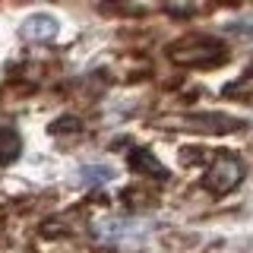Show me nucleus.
<instances>
[{"label": "nucleus", "mask_w": 253, "mask_h": 253, "mask_svg": "<svg viewBox=\"0 0 253 253\" xmlns=\"http://www.w3.org/2000/svg\"><path fill=\"white\" fill-rule=\"evenodd\" d=\"M168 57L177 63V67H218V63L228 60V47L215 42L209 35H190V38H180V42L171 44Z\"/></svg>", "instance_id": "obj_1"}, {"label": "nucleus", "mask_w": 253, "mask_h": 253, "mask_svg": "<svg viewBox=\"0 0 253 253\" xmlns=\"http://www.w3.org/2000/svg\"><path fill=\"white\" fill-rule=\"evenodd\" d=\"M155 126L162 130H190V133H231L241 130V121L228 114H162L155 117Z\"/></svg>", "instance_id": "obj_2"}, {"label": "nucleus", "mask_w": 253, "mask_h": 253, "mask_svg": "<svg viewBox=\"0 0 253 253\" xmlns=\"http://www.w3.org/2000/svg\"><path fill=\"white\" fill-rule=\"evenodd\" d=\"M241 180H244V165H241L237 155H228V152H218L215 158H212V165L206 168V174H203L206 190L215 193V196L231 193Z\"/></svg>", "instance_id": "obj_3"}, {"label": "nucleus", "mask_w": 253, "mask_h": 253, "mask_svg": "<svg viewBox=\"0 0 253 253\" xmlns=\"http://www.w3.org/2000/svg\"><path fill=\"white\" fill-rule=\"evenodd\" d=\"M57 35V19L51 13H32L22 19V38L29 42H51Z\"/></svg>", "instance_id": "obj_4"}, {"label": "nucleus", "mask_w": 253, "mask_h": 253, "mask_svg": "<svg viewBox=\"0 0 253 253\" xmlns=\"http://www.w3.org/2000/svg\"><path fill=\"white\" fill-rule=\"evenodd\" d=\"M126 168H130L133 174H146V177H155V180L168 177V168H165L149 149H133V152L126 155Z\"/></svg>", "instance_id": "obj_5"}, {"label": "nucleus", "mask_w": 253, "mask_h": 253, "mask_svg": "<svg viewBox=\"0 0 253 253\" xmlns=\"http://www.w3.org/2000/svg\"><path fill=\"white\" fill-rule=\"evenodd\" d=\"M22 152V139L13 126H0V168L3 165H13Z\"/></svg>", "instance_id": "obj_6"}, {"label": "nucleus", "mask_w": 253, "mask_h": 253, "mask_svg": "<svg viewBox=\"0 0 253 253\" xmlns=\"http://www.w3.org/2000/svg\"><path fill=\"white\" fill-rule=\"evenodd\" d=\"M111 177H114V171H111L108 165H83V168H79V180H83L85 187L108 184Z\"/></svg>", "instance_id": "obj_7"}, {"label": "nucleus", "mask_w": 253, "mask_h": 253, "mask_svg": "<svg viewBox=\"0 0 253 253\" xmlns=\"http://www.w3.org/2000/svg\"><path fill=\"white\" fill-rule=\"evenodd\" d=\"M73 130H79V117H60L51 124V133H73Z\"/></svg>", "instance_id": "obj_8"}, {"label": "nucleus", "mask_w": 253, "mask_h": 253, "mask_svg": "<svg viewBox=\"0 0 253 253\" xmlns=\"http://www.w3.org/2000/svg\"><path fill=\"white\" fill-rule=\"evenodd\" d=\"M180 162L184 165H196V162H206V149H180Z\"/></svg>", "instance_id": "obj_9"}, {"label": "nucleus", "mask_w": 253, "mask_h": 253, "mask_svg": "<svg viewBox=\"0 0 253 253\" xmlns=\"http://www.w3.org/2000/svg\"><path fill=\"white\" fill-rule=\"evenodd\" d=\"M200 6H184V3H168V13L171 16H190V13H196Z\"/></svg>", "instance_id": "obj_10"}, {"label": "nucleus", "mask_w": 253, "mask_h": 253, "mask_svg": "<svg viewBox=\"0 0 253 253\" xmlns=\"http://www.w3.org/2000/svg\"><path fill=\"white\" fill-rule=\"evenodd\" d=\"M247 76H253V67H250V73H247Z\"/></svg>", "instance_id": "obj_11"}]
</instances>
